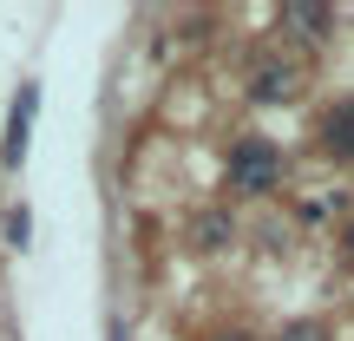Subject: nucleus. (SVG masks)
I'll return each mask as SVG.
<instances>
[{
	"mask_svg": "<svg viewBox=\"0 0 354 341\" xmlns=\"http://www.w3.org/2000/svg\"><path fill=\"white\" fill-rule=\"evenodd\" d=\"M250 99H256V105L295 99V66H256V73H250Z\"/></svg>",
	"mask_w": 354,
	"mask_h": 341,
	"instance_id": "4",
	"label": "nucleus"
},
{
	"mask_svg": "<svg viewBox=\"0 0 354 341\" xmlns=\"http://www.w3.org/2000/svg\"><path fill=\"white\" fill-rule=\"evenodd\" d=\"M282 26H295V39L322 46V39H328V26H335V13H328V7H282Z\"/></svg>",
	"mask_w": 354,
	"mask_h": 341,
	"instance_id": "5",
	"label": "nucleus"
},
{
	"mask_svg": "<svg viewBox=\"0 0 354 341\" xmlns=\"http://www.w3.org/2000/svg\"><path fill=\"white\" fill-rule=\"evenodd\" d=\"M223 177H230L236 197H269V190L282 184V145L263 138V131H243V138L230 145V158H223Z\"/></svg>",
	"mask_w": 354,
	"mask_h": 341,
	"instance_id": "1",
	"label": "nucleus"
},
{
	"mask_svg": "<svg viewBox=\"0 0 354 341\" xmlns=\"http://www.w3.org/2000/svg\"><path fill=\"white\" fill-rule=\"evenodd\" d=\"M230 237H236L230 210H203L197 223H190V243H197V250H230Z\"/></svg>",
	"mask_w": 354,
	"mask_h": 341,
	"instance_id": "6",
	"label": "nucleus"
},
{
	"mask_svg": "<svg viewBox=\"0 0 354 341\" xmlns=\"http://www.w3.org/2000/svg\"><path fill=\"white\" fill-rule=\"evenodd\" d=\"M26 237H33V216L13 203V210H7V243H13V250H26Z\"/></svg>",
	"mask_w": 354,
	"mask_h": 341,
	"instance_id": "7",
	"label": "nucleus"
},
{
	"mask_svg": "<svg viewBox=\"0 0 354 341\" xmlns=\"http://www.w3.org/2000/svg\"><path fill=\"white\" fill-rule=\"evenodd\" d=\"M315 138H322V151H328L335 165H354V99H335V105H322V118H315Z\"/></svg>",
	"mask_w": 354,
	"mask_h": 341,
	"instance_id": "2",
	"label": "nucleus"
},
{
	"mask_svg": "<svg viewBox=\"0 0 354 341\" xmlns=\"http://www.w3.org/2000/svg\"><path fill=\"white\" fill-rule=\"evenodd\" d=\"M216 341H250V335H216Z\"/></svg>",
	"mask_w": 354,
	"mask_h": 341,
	"instance_id": "10",
	"label": "nucleus"
},
{
	"mask_svg": "<svg viewBox=\"0 0 354 341\" xmlns=\"http://www.w3.org/2000/svg\"><path fill=\"white\" fill-rule=\"evenodd\" d=\"M276 341H328V335H322V322H289Z\"/></svg>",
	"mask_w": 354,
	"mask_h": 341,
	"instance_id": "8",
	"label": "nucleus"
},
{
	"mask_svg": "<svg viewBox=\"0 0 354 341\" xmlns=\"http://www.w3.org/2000/svg\"><path fill=\"white\" fill-rule=\"evenodd\" d=\"M33 112H39V86H20L13 92V112H7V145H0V165H20L26 158V138H33Z\"/></svg>",
	"mask_w": 354,
	"mask_h": 341,
	"instance_id": "3",
	"label": "nucleus"
},
{
	"mask_svg": "<svg viewBox=\"0 0 354 341\" xmlns=\"http://www.w3.org/2000/svg\"><path fill=\"white\" fill-rule=\"evenodd\" d=\"M342 256H348V263H354V223L342 230Z\"/></svg>",
	"mask_w": 354,
	"mask_h": 341,
	"instance_id": "9",
	"label": "nucleus"
}]
</instances>
